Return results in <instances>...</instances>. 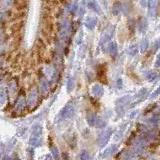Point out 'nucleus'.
Instances as JSON below:
<instances>
[{
	"instance_id": "obj_7",
	"label": "nucleus",
	"mask_w": 160,
	"mask_h": 160,
	"mask_svg": "<svg viewBox=\"0 0 160 160\" xmlns=\"http://www.w3.org/2000/svg\"><path fill=\"white\" fill-rule=\"evenodd\" d=\"M40 91L44 94V93H47L48 91V82L46 79H41V81H40Z\"/></svg>"
},
{
	"instance_id": "obj_5",
	"label": "nucleus",
	"mask_w": 160,
	"mask_h": 160,
	"mask_svg": "<svg viewBox=\"0 0 160 160\" xmlns=\"http://www.w3.org/2000/svg\"><path fill=\"white\" fill-rule=\"evenodd\" d=\"M25 107V99L23 96H20V97L17 99L16 103H15V109L17 111H21L23 110Z\"/></svg>"
},
{
	"instance_id": "obj_6",
	"label": "nucleus",
	"mask_w": 160,
	"mask_h": 160,
	"mask_svg": "<svg viewBox=\"0 0 160 160\" xmlns=\"http://www.w3.org/2000/svg\"><path fill=\"white\" fill-rule=\"evenodd\" d=\"M42 135V127L40 125H34L32 129V135L31 136H38L41 137Z\"/></svg>"
},
{
	"instance_id": "obj_12",
	"label": "nucleus",
	"mask_w": 160,
	"mask_h": 160,
	"mask_svg": "<svg viewBox=\"0 0 160 160\" xmlns=\"http://www.w3.org/2000/svg\"><path fill=\"white\" fill-rule=\"evenodd\" d=\"M2 160H12L11 158H10L9 156H7V155H5L3 158H2Z\"/></svg>"
},
{
	"instance_id": "obj_4",
	"label": "nucleus",
	"mask_w": 160,
	"mask_h": 160,
	"mask_svg": "<svg viewBox=\"0 0 160 160\" xmlns=\"http://www.w3.org/2000/svg\"><path fill=\"white\" fill-rule=\"evenodd\" d=\"M42 143V138L41 137H38V136H31L29 139V144L31 146L34 147H38L40 146Z\"/></svg>"
},
{
	"instance_id": "obj_1",
	"label": "nucleus",
	"mask_w": 160,
	"mask_h": 160,
	"mask_svg": "<svg viewBox=\"0 0 160 160\" xmlns=\"http://www.w3.org/2000/svg\"><path fill=\"white\" fill-rule=\"evenodd\" d=\"M74 115V106L72 104H67L66 106L63 107V109L60 111L59 117L62 119H68L72 118V116Z\"/></svg>"
},
{
	"instance_id": "obj_9",
	"label": "nucleus",
	"mask_w": 160,
	"mask_h": 160,
	"mask_svg": "<svg viewBox=\"0 0 160 160\" xmlns=\"http://www.w3.org/2000/svg\"><path fill=\"white\" fill-rule=\"evenodd\" d=\"M73 88H74V79L73 78H69L67 82V90L72 91Z\"/></svg>"
},
{
	"instance_id": "obj_10",
	"label": "nucleus",
	"mask_w": 160,
	"mask_h": 160,
	"mask_svg": "<svg viewBox=\"0 0 160 160\" xmlns=\"http://www.w3.org/2000/svg\"><path fill=\"white\" fill-rule=\"evenodd\" d=\"M81 160H88V153L87 152H83L81 154Z\"/></svg>"
},
{
	"instance_id": "obj_2",
	"label": "nucleus",
	"mask_w": 160,
	"mask_h": 160,
	"mask_svg": "<svg viewBox=\"0 0 160 160\" xmlns=\"http://www.w3.org/2000/svg\"><path fill=\"white\" fill-rule=\"evenodd\" d=\"M37 99H38V93L36 89H32L30 91L29 95H28V105L30 107H33L35 106V104L37 103Z\"/></svg>"
},
{
	"instance_id": "obj_11",
	"label": "nucleus",
	"mask_w": 160,
	"mask_h": 160,
	"mask_svg": "<svg viewBox=\"0 0 160 160\" xmlns=\"http://www.w3.org/2000/svg\"><path fill=\"white\" fill-rule=\"evenodd\" d=\"M45 160H53L51 154H47V155L45 156Z\"/></svg>"
},
{
	"instance_id": "obj_3",
	"label": "nucleus",
	"mask_w": 160,
	"mask_h": 160,
	"mask_svg": "<svg viewBox=\"0 0 160 160\" xmlns=\"http://www.w3.org/2000/svg\"><path fill=\"white\" fill-rule=\"evenodd\" d=\"M7 98H8V94H7V89L4 86H0V105H4L7 102Z\"/></svg>"
},
{
	"instance_id": "obj_8",
	"label": "nucleus",
	"mask_w": 160,
	"mask_h": 160,
	"mask_svg": "<svg viewBox=\"0 0 160 160\" xmlns=\"http://www.w3.org/2000/svg\"><path fill=\"white\" fill-rule=\"evenodd\" d=\"M51 155H52V158L54 159V160H59V156H60V154H59V151H58V149H57V147L56 146H53L51 147Z\"/></svg>"
}]
</instances>
